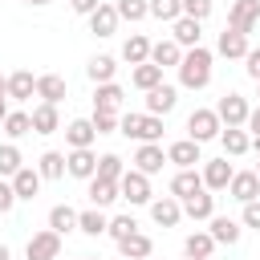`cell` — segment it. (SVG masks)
<instances>
[{
	"instance_id": "cell-1",
	"label": "cell",
	"mask_w": 260,
	"mask_h": 260,
	"mask_svg": "<svg viewBox=\"0 0 260 260\" xmlns=\"http://www.w3.org/2000/svg\"><path fill=\"white\" fill-rule=\"evenodd\" d=\"M211 61H215L211 49H203V45L187 49L179 61V85L183 89H207L211 85Z\"/></svg>"
},
{
	"instance_id": "cell-2",
	"label": "cell",
	"mask_w": 260,
	"mask_h": 260,
	"mask_svg": "<svg viewBox=\"0 0 260 260\" xmlns=\"http://www.w3.org/2000/svg\"><path fill=\"white\" fill-rule=\"evenodd\" d=\"M118 134H126V138H134V142H158L162 138V118L158 114H122V122H118Z\"/></svg>"
},
{
	"instance_id": "cell-3",
	"label": "cell",
	"mask_w": 260,
	"mask_h": 260,
	"mask_svg": "<svg viewBox=\"0 0 260 260\" xmlns=\"http://www.w3.org/2000/svg\"><path fill=\"white\" fill-rule=\"evenodd\" d=\"M219 130H223V122H219V114H215V110L199 106V110H191V114H187V138H195L199 146H203V142H211V138H219Z\"/></svg>"
},
{
	"instance_id": "cell-4",
	"label": "cell",
	"mask_w": 260,
	"mask_h": 260,
	"mask_svg": "<svg viewBox=\"0 0 260 260\" xmlns=\"http://www.w3.org/2000/svg\"><path fill=\"white\" fill-rule=\"evenodd\" d=\"M118 191H122V199L134 203V207H142V203L154 199V191H150V175H142L138 167H126V175L118 179Z\"/></svg>"
},
{
	"instance_id": "cell-5",
	"label": "cell",
	"mask_w": 260,
	"mask_h": 260,
	"mask_svg": "<svg viewBox=\"0 0 260 260\" xmlns=\"http://www.w3.org/2000/svg\"><path fill=\"white\" fill-rule=\"evenodd\" d=\"M215 114H219V122H223V126H248L252 106H248V98H244V93H223V98L215 102Z\"/></svg>"
},
{
	"instance_id": "cell-6",
	"label": "cell",
	"mask_w": 260,
	"mask_h": 260,
	"mask_svg": "<svg viewBox=\"0 0 260 260\" xmlns=\"http://www.w3.org/2000/svg\"><path fill=\"white\" fill-rule=\"evenodd\" d=\"M24 256H28V260H57V256H61V236H57L53 228L32 232L28 244H24Z\"/></svg>"
},
{
	"instance_id": "cell-7",
	"label": "cell",
	"mask_w": 260,
	"mask_h": 260,
	"mask_svg": "<svg viewBox=\"0 0 260 260\" xmlns=\"http://www.w3.org/2000/svg\"><path fill=\"white\" fill-rule=\"evenodd\" d=\"M256 20H260V0H232V8H228V28H236V32H252L256 28Z\"/></svg>"
},
{
	"instance_id": "cell-8",
	"label": "cell",
	"mask_w": 260,
	"mask_h": 260,
	"mask_svg": "<svg viewBox=\"0 0 260 260\" xmlns=\"http://www.w3.org/2000/svg\"><path fill=\"white\" fill-rule=\"evenodd\" d=\"M228 195H232L236 203H252V199H260V175H256V171H236L232 183H228Z\"/></svg>"
},
{
	"instance_id": "cell-9",
	"label": "cell",
	"mask_w": 260,
	"mask_h": 260,
	"mask_svg": "<svg viewBox=\"0 0 260 260\" xmlns=\"http://www.w3.org/2000/svg\"><path fill=\"white\" fill-rule=\"evenodd\" d=\"M179 106V89L175 85H154V89H146V114H158V118H167L171 110Z\"/></svg>"
},
{
	"instance_id": "cell-10",
	"label": "cell",
	"mask_w": 260,
	"mask_h": 260,
	"mask_svg": "<svg viewBox=\"0 0 260 260\" xmlns=\"http://www.w3.org/2000/svg\"><path fill=\"white\" fill-rule=\"evenodd\" d=\"M142 175H158L162 171V162H167V150L158 146V142H138V150H134V158H130Z\"/></svg>"
},
{
	"instance_id": "cell-11",
	"label": "cell",
	"mask_w": 260,
	"mask_h": 260,
	"mask_svg": "<svg viewBox=\"0 0 260 260\" xmlns=\"http://www.w3.org/2000/svg\"><path fill=\"white\" fill-rule=\"evenodd\" d=\"M65 167H69L73 179H85V183H89V179L98 175V154H93L89 146H77V150L65 154Z\"/></svg>"
},
{
	"instance_id": "cell-12",
	"label": "cell",
	"mask_w": 260,
	"mask_h": 260,
	"mask_svg": "<svg viewBox=\"0 0 260 260\" xmlns=\"http://www.w3.org/2000/svg\"><path fill=\"white\" fill-rule=\"evenodd\" d=\"M232 175H236V167H232L228 158H207V162H203V187H207V191H228Z\"/></svg>"
},
{
	"instance_id": "cell-13",
	"label": "cell",
	"mask_w": 260,
	"mask_h": 260,
	"mask_svg": "<svg viewBox=\"0 0 260 260\" xmlns=\"http://www.w3.org/2000/svg\"><path fill=\"white\" fill-rule=\"evenodd\" d=\"M146 207H150V219H154L158 228H175V223L183 219V203H179L175 195H162V199H150Z\"/></svg>"
},
{
	"instance_id": "cell-14",
	"label": "cell",
	"mask_w": 260,
	"mask_h": 260,
	"mask_svg": "<svg viewBox=\"0 0 260 260\" xmlns=\"http://www.w3.org/2000/svg\"><path fill=\"white\" fill-rule=\"evenodd\" d=\"M248 49H252V45H248V37H244V32H236V28H223V32H219V41H215V53H219V57H228V61H244V57H248Z\"/></svg>"
},
{
	"instance_id": "cell-15",
	"label": "cell",
	"mask_w": 260,
	"mask_h": 260,
	"mask_svg": "<svg viewBox=\"0 0 260 260\" xmlns=\"http://www.w3.org/2000/svg\"><path fill=\"white\" fill-rule=\"evenodd\" d=\"M183 53H187V49H183L175 37H162V41H154V45H150V61H154V65H162V69H179Z\"/></svg>"
},
{
	"instance_id": "cell-16",
	"label": "cell",
	"mask_w": 260,
	"mask_h": 260,
	"mask_svg": "<svg viewBox=\"0 0 260 260\" xmlns=\"http://www.w3.org/2000/svg\"><path fill=\"white\" fill-rule=\"evenodd\" d=\"M203 191V171H195V167H187V171H175V179H171V195L183 203V199H191V195H199Z\"/></svg>"
},
{
	"instance_id": "cell-17",
	"label": "cell",
	"mask_w": 260,
	"mask_h": 260,
	"mask_svg": "<svg viewBox=\"0 0 260 260\" xmlns=\"http://www.w3.org/2000/svg\"><path fill=\"white\" fill-rule=\"evenodd\" d=\"M65 93H69V85H65V77H61V73H41V77H37V98H41V102L61 106V102H65Z\"/></svg>"
},
{
	"instance_id": "cell-18",
	"label": "cell",
	"mask_w": 260,
	"mask_h": 260,
	"mask_svg": "<svg viewBox=\"0 0 260 260\" xmlns=\"http://www.w3.org/2000/svg\"><path fill=\"white\" fill-rule=\"evenodd\" d=\"M167 162H175L179 171L203 162V158H199V142H195V138H179V142H171V146H167Z\"/></svg>"
},
{
	"instance_id": "cell-19",
	"label": "cell",
	"mask_w": 260,
	"mask_h": 260,
	"mask_svg": "<svg viewBox=\"0 0 260 260\" xmlns=\"http://www.w3.org/2000/svg\"><path fill=\"white\" fill-rule=\"evenodd\" d=\"M41 183H45V175H41L37 167H20V171L12 175V191H16V199H37V195H41Z\"/></svg>"
},
{
	"instance_id": "cell-20",
	"label": "cell",
	"mask_w": 260,
	"mask_h": 260,
	"mask_svg": "<svg viewBox=\"0 0 260 260\" xmlns=\"http://www.w3.org/2000/svg\"><path fill=\"white\" fill-rule=\"evenodd\" d=\"M85 20H89V32H93V37H114L122 16H118V8H114V4H102V8H98V12H89Z\"/></svg>"
},
{
	"instance_id": "cell-21",
	"label": "cell",
	"mask_w": 260,
	"mask_h": 260,
	"mask_svg": "<svg viewBox=\"0 0 260 260\" xmlns=\"http://www.w3.org/2000/svg\"><path fill=\"white\" fill-rule=\"evenodd\" d=\"M122 102H126V89H122L118 81H102V85L93 89V110H114V114H122Z\"/></svg>"
},
{
	"instance_id": "cell-22",
	"label": "cell",
	"mask_w": 260,
	"mask_h": 260,
	"mask_svg": "<svg viewBox=\"0 0 260 260\" xmlns=\"http://www.w3.org/2000/svg\"><path fill=\"white\" fill-rule=\"evenodd\" d=\"M219 142H223V154H232V158H240V154L252 150V134L244 126H223L219 130Z\"/></svg>"
},
{
	"instance_id": "cell-23",
	"label": "cell",
	"mask_w": 260,
	"mask_h": 260,
	"mask_svg": "<svg viewBox=\"0 0 260 260\" xmlns=\"http://www.w3.org/2000/svg\"><path fill=\"white\" fill-rule=\"evenodd\" d=\"M183 215L187 219H195V223H203V219H211L215 215V195L203 187L199 195H191V199H183Z\"/></svg>"
},
{
	"instance_id": "cell-24",
	"label": "cell",
	"mask_w": 260,
	"mask_h": 260,
	"mask_svg": "<svg viewBox=\"0 0 260 260\" xmlns=\"http://www.w3.org/2000/svg\"><path fill=\"white\" fill-rule=\"evenodd\" d=\"M207 232L215 236V244H228V248H232V244H240V232H244V228H240V219H232V215H211V219H207Z\"/></svg>"
},
{
	"instance_id": "cell-25",
	"label": "cell",
	"mask_w": 260,
	"mask_h": 260,
	"mask_svg": "<svg viewBox=\"0 0 260 260\" xmlns=\"http://www.w3.org/2000/svg\"><path fill=\"white\" fill-rule=\"evenodd\" d=\"M118 252H122V260H146L154 252V240L146 232H130L126 240H118Z\"/></svg>"
},
{
	"instance_id": "cell-26",
	"label": "cell",
	"mask_w": 260,
	"mask_h": 260,
	"mask_svg": "<svg viewBox=\"0 0 260 260\" xmlns=\"http://www.w3.org/2000/svg\"><path fill=\"white\" fill-rule=\"evenodd\" d=\"M32 134H57L61 130V114H57V106H49V102H41V106H32Z\"/></svg>"
},
{
	"instance_id": "cell-27",
	"label": "cell",
	"mask_w": 260,
	"mask_h": 260,
	"mask_svg": "<svg viewBox=\"0 0 260 260\" xmlns=\"http://www.w3.org/2000/svg\"><path fill=\"white\" fill-rule=\"evenodd\" d=\"M93 138H98L93 118H73V122L65 126V142H69V150H77V146H93Z\"/></svg>"
},
{
	"instance_id": "cell-28",
	"label": "cell",
	"mask_w": 260,
	"mask_h": 260,
	"mask_svg": "<svg viewBox=\"0 0 260 260\" xmlns=\"http://www.w3.org/2000/svg\"><path fill=\"white\" fill-rule=\"evenodd\" d=\"M106 228H110V219H106L102 207L89 203L85 211H77V232H81V236H93V240H98V236H106Z\"/></svg>"
},
{
	"instance_id": "cell-29",
	"label": "cell",
	"mask_w": 260,
	"mask_h": 260,
	"mask_svg": "<svg viewBox=\"0 0 260 260\" xmlns=\"http://www.w3.org/2000/svg\"><path fill=\"white\" fill-rule=\"evenodd\" d=\"M32 93H37V77H32L28 69L8 73V102H28Z\"/></svg>"
},
{
	"instance_id": "cell-30",
	"label": "cell",
	"mask_w": 260,
	"mask_h": 260,
	"mask_svg": "<svg viewBox=\"0 0 260 260\" xmlns=\"http://www.w3.org/2000/svg\"><path fill=\"white\" fill-rule=\"evenodd\" d=\"M114 199H122V191H118V183H114V179H98V175H93V179H89V203L106 211V207H110Z\"/></svg>"
},
{
	"instance_id": "cell-31",
	"label": "cell",
	"mask_w": 260,
	"mask_h": 260,
	"mask_svg": "<svg viewBox=\"0 0 260 260\" xmlns=\"http://www.w3.org/2000/svg\"><path fill=\"white\" fill-rule=\"evenodd\" d=\"M114 73H118V61H114L110 53H98V57H89V65H85V77H89L93 85L114 81Z\"/></svg>"
},
{
	"instance_id": "cell-32",
	"label": "cell",
	"mask_w": 260,
	"mask_h": 260,
	"mask_svg": "<svg viewBox=\"0 0 260 260\" xmlns=\"http://www.w3.org/2000/svg\"><path fill=\"white\" fill-rule=\"evenodd\" d=\"M130 85L134 89H154V85H162V65H154V61H142V65H134V73H130Z\"/></svg>"
},
{
	"instance_id": "cell-33",
	"label": "cell",
	"mask_w": 260,
	"mask_h": 260,
	"mask_svg": "<svg viewBox=\"0 0 260 260\" xmlns=\"http://www.w3.org/2000/svg\"><path fill=\"white\" fill-rule=\"evenodd\" d=\"M183 252H187V256H199V260H207V256L215 252V236H211L207 228H195V232L183 240Z\"/></svg>"
},
{
	"instance_id": "cell-34",
	"label": "cell",
	"mask_w": 260,
	"mask_h": 260,
	"mask_svg": "<svg viewBox=\"0 0 260 260\" xmlns=\"http://www.w3.org/2000/svg\"><path fill=\"white\" fill-rule=\"evenodd\" d=\"M199 24H203V20H191V16H179V20L171 24V37H175V41H179L183 49H195V45H199V37H203V32H199Z\"/></svg>"
},
{
	"instance_id": "cell-35",
	"label": "cell",
	"mask_w": 260,
	"mask_h": 260,
	"mask_svg": "<svg viewBox=\"0 0 260 260\" xmlns=\"http://www.w3.org/2000/svg\"><path fill=\"white\" fill-rule=\"evenodd\" d=\"M122 61H130V65L150 61V41H146L142 32H130V37L122 41Z\"/></svg>"
},
{
	"instance_id": "cell-36",
	"label": "cell",
	"mask_w": 260,
	"mask_h": 260,
	"mask_svg": "<svg viewBox=\"0 0 260 260\" xmlns=\"http://www.w3.org/2000/svg\"><path fill=\"white\" fill-rule=\"evenodd\" d=\"M37 171H41L49 183H57V179H65V175H69V167H65V154H61V150H45V154L37 158Z\"/></svg>"
},
{
	"instance_id": "cell-37",
	"label": "cell",
	"mask_w": 260,
	"mask_h": 260,
	"mask_svg": "<svg viewBox=\"0 0 260 260\" xmlns=\"http://www.w3.org/2000/svg\"><path fill=\"white\" fill-rule=\"evenodd\" d=\"M49 228H53L57 236H69V232L77 228V211H73L69 203H57V207L49 211Z\"/></svg>"
},
{
	"instance_id": "cell-38",
	"label": "cell",
	"mask_w": 260,
	"mask_h": 260,
	"mask_svg": "<svg viewBox=\"0 0 260 260\" xmlns=\"http://www.w3.org/2000/svg\"><path fill=\"white\" fill-rule=\"evenodd\" d=\"M20 167H24L20 146H16V142H4V146H0V179H12Z\"/></svg>"
},
{
	"instance_id": "cell-39",
	"label": "cell",
	"mask_w": 260,
	"mask_h": 260,
	"mask_svg": "<svg viewBox=\"0 0 260 260\" xmlns=\"http://www.w3.org/2000/svg\"><path fill=\"white\" fill-rule=\"evenodd\" d=\"M114 8H118V16L130 20V24H138V20L150 16V0H114Z\"/></svg>"
},
{
	"instance_id": "cell-40",
	"label": "cell",
	"mask_w": 260,
	"mask_h": 260,
	"mask_svg": "<svg viewBox=\"0 0 260 260\" xmlns=\"http://www.w3.org/2000/svg\"><path fill=\"white\" fill-rule=\"evenodd\" d=\"M150 16L162 24H175L183 16V0H150Z\"/></svg>"
},
{
	"instance_id": "cell-41",
	"label": "cell",
	"mask_w": 260,
	"mask_h": 260,
	"mask_svg": "<svg viewBox=\"0 0 260 260\" xmlns=\"http://www.w3.org/2000/svg\"><path fill=\"white\" fill-rule=\"evenodd\" d=\"M4 134H8V138H24V134H32V118H28L24 110H12V114L4 118Z\"/></svg>"
},
{
	"instance_id": "cell-42",
	"label": "cell",
	"mask_w": 260,
	"mask_h": 260,
	"mask_svg": "<svg viewBox=\"0 0 260 260\" xmlns=\"http://www.w3.org/2000/svg\"><path fill=\"white\" fill-rule=\"evenodd\" d=\"M122 175H126V162H122L118 154H102V158H98V179H114V183H118Z\"/></svg>"
},
{
	"instance_id": "cell-43",
	"label": "cell",
	"mask_w": 260,
	"mask_h": 260,
	"mask_svg": "<svg viewBox=\"0 0 260 260\" xmlns=\"http://www.w3.org/2000/svg\"><path fill=\"white\" fill-rule=\"evenodd\" d=\"M130 232H138V223H134V215H114L110 219V228H106V236L118 244V240H126Z\"/></svg>"
},
{
	"instance_id": "cell-44",
	"label": "cell",
	"mask_w": 260,
	"mask_h": 260,
	"mask_svg": "<svg viewBox=\"0 0 260 260\" xmlns=\"http://www.w3.org/2000/svg\"><path fill=\"white\" fill-rule=\"evenodd\" d=\"M118 122H122V114H114V110H93V130H98V134H118Z\"/></svg>"
},
{
	"instance_id": "cell-45",
	"label": "cell",
	"mask_w": 260,
	"mask_h": 260,
	"mask_svg": "<svg viewBox=\"0 0 260 260\" xmlns=\"http://www.w3.org/2000/svg\"><path fill=\"white\" fill-rule=\"evenodd\" d=\"M211 0H183V16H191V20H207L211 16Z\"/></svg>"
},
{
	"instance_id": "cell-46",
	"label": "cell",
	"mask_w": 260,
	"mask_h": 260,
	"mask_svg": "<svg viewBox=\"0 0 260 260\" xmlns=\"http://www.w3.org/2000/svg\"><path fill=\"white\" fill-rule=\"evenodd\" d=\"M16 203H20V199H16V191H12V179H0V215H8Z\"/></svg>"
},
{
	"instance_id": "cell-47",
	"label": "cell",
	"mask_w": 260,
	"mask_h": 260,
	"mask_svg": "<svg viewBox=\"0 0 260 260\" xmlns=\"http://www.w3.org/2000/svg\"><path fill=\"white\" fill-rule=\"evenodd\" d=\"M240 223H244V228H256V232H260V199L244 203V211H240Z\"/></svg>"
},
{
	"instance_id": "cell-48",
	"label": "cell",
	"mask_w": 260,
	"mask_h": 260,
	"mask_svg": "<svg viewBox=\"0 0 260 260\" xmlns=\"http://www.w3.org/2000/svg\"><path fill=\"white\" fill-rule=\"evenodd\" d=\"M244 69H248V77H252V81H260V45H256V49H248Z\"/></svg>"
},
{
	"instance_id": "cell-49",
	"label": "cell",
	"mask_w": 260,
	"mask_h": 260,
	"mask_svg": "<svg viewBox=\"0 0 260 260\" xmlns=\"http://www.w3.org/2000/svg\"><path fill=\"white\" fill-rule=\"evenodd\" d=\"M69 4H73V12H77V16H89V12H98L106 0H69Z\"/></svg>"
},
{
	"instance_id": "cell-50",
	"label": "cell",
	"mask_w": 260,
	"mask_h": 260,
	"mask_svg": "<svg viewBox=\"0 0 260 260\" xmlns=\"http://www.w3.org/2000/svg\"><path fill=\"white\" fill-rule=\"evenodd\" d=\"M248 134H256V138H260V106L248 114Z\"/></svg>"
},
{
	"instance_id": "cell-51",
	"label": "cell",
	"mask_w": 260,
	"mask_h": 260,
	"mask_svg": "<svg viewBox=\"0 0 260 260\" xmlns=\"http://www.w3.org/2000/svg\"><path fill=\"white\" fill-rule=\"evenodd\" d=\"M12 110H8V98H0V126H4V118H8Z\"/></svg>"
},
{
	"instance_id": "cell-52",
	"label": "cell",
	"mask_w": 260,
	"mask_h": 260,
	"mask_svg": "<svg viewBox=\"0 0 260 260\" xmlns=\"http://www.w3.org/2000/svg\"><path fill=\"white\" fill-rule=\"evenodd\" d=\"M0 98H8V77H0Z\"/></svg>"
},
{
	"instance_id": "cell-53",
	"label": "cell",
	"mask_w": 260,
	"mask_h": 260,
	"mask_svg": "<svg viewBox=\"0 0 260 260\" xmlns=\"http://www.w3.org/2000/svg\"><path fill=\"white\" fill-rule=\"evenodd\" d=\"M0 260H12V252H8V244H0Z\"/></svg>"
},
{
	"instance_id": "cell-54",
	"label": "cell",
	"mask_w": 260,
	"mask_h": 260,
	"mask_svg": "<svg viewBox=\"0 0 260 260\" xmlns=\"http://www.w3.org/2000/svg\"><path fill=\"white\" fill-rule=\"evenodd\" d=\"M24 4H32V8H45V4H53V0H24Z\"/></svg>"
},
{
	"instance_id": "cell-55",
	"label": "cell",
	"mask_w": 260,
	"mask_h": 260,
	"mask_svg": "<svg viewBox=\"0 0 260 260\" xmlns=\"http://www.w3.org/2000/svg\"><path fill=\"white\" fill-rule=\"evenodd\" d=\"M183 260H199V256H187V252H183Z\"/></svg>"
},
{
	"instance_id": "cell-56",
	"label": "cell",
	"mask_w": 260,
	"mask_h": 260,
	"mask_svg": "<svg viewBox=\"0 0 260 260\" xmlns=\"http://www.w3.org/2000/svg\"><path fill=\"white\" fill-rule=\"evenodd\" d=\"M81 260H98V256H81Z\"/></svg>"
},
{
	"instance_id": "cell-57",
	"label": "cell",
	"mask_w": 260,
	"mask_h": 260,
	"mask_svg": "<svg viewBox=\"0 0 260 260\" xmlns=\"http://www.w3.org/2000/svg\"><path fill=\"white\" fill-rule=\"evenodd\" d=\"M256 175H260V162H256Z\"/></svg>"
},
{
	"instance_id": "cell-58",
	"label": "cell",
	"mask_w": 260,
	"mask_h": 260,
	"mask_svg": "<svg viewBox=\"0 0 260 260\" xmlns=\"http://www.w3.org/2000/svg\"><path fill=\"white\" fill-rule=\"evenodd\" d=\"M256 85H260V81H256Z\"/></svg>"
}]
</instances>
